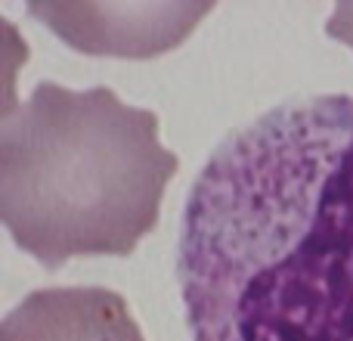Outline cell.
Masks as SVG:
<instances>
[{"mask_svg": "<svg viewBox=\"0 0 353 341\" xmlns=\"http://www.w3.org/2000/svg\"><path fill=\"white\" fill-rule=\"evenodd\" d=\"M180 159L159 140V115L112 87L41 81L0 124V220L43 267L68 257L130 255L159 224Z\"/></svg>", "mask_w": 353, "mask_h": 341, "instance_id": "2", "label": "cell"}, {"mask_svg": "<svg viewBox=\"0 0 353 341\" xmlns=\"http://www.w3.org/2000/svg\"><path fill=\"white\" fill-rule=\"evenodd\" d=\"M0 341H146L128 301L103 286L37 289L0 323Z\"/></svg>", "mask_w": 353, "mask_h": 341, "instance_id": "4", "label": "cell"}, {"mask_svg": "<svg viewBox=\"0 0 353 341\" xmlns=\"http://www.w3.org/2000/svg\"><path fill=\"white\" fill-rule=\"evenodd\" d=\"M192 341H353V97L288 99L223 137L183 205Z\"/></svg>", "mask_w": 353, "mask_h": 341, "instance_id": "1", "label": "cell"}, {"mask_svg": "<svg viewBox=\"0 0 353 341\" xmlns=\"http://www.w3.org/2000/svg\"><path fill=\"white\" fill-rule=\"evenodd\" d=\"M211 3H28L50 31L93 56L146 59L176 47Z\"/></svg>", "mask_w": 353, "mask_h": 341, "instance_id": "3", "label": "cell"}, {"mask_svg": "<svg viewBox=\"0 0 353 341\" xmlns=\"http://www.w3.org/2000/svg\"><path fill=\"white\" fill-rule=\"evenodd\" d=\"M325 35L353 47V3H335L329 22H325Z\"/></svg>", "mask_w": 353, "mask_h": 341, "instance_id": "5", "label": "cell"}]
</instances>
